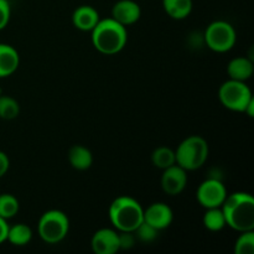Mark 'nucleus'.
I'll use <instances>...</instances> for the list:
<instances>
[{"label":"nucleus","instance_id":"26","mask_svg":"<svg viewBox=\"0 0 254 254\" xmlns=\"http://www.w3.org/2000/svg\"><path fill=\"white\" fill-rule=\"evenodd\" d=\"M135 236L133 232H121L119 233V250H129L134 246Z\"/></svg>","mask_w":254,"mask_h":254},{"label":"nucleus","instance_id":"10","mask_svg":"<svg viewBox=\"0 0 254 254\" xmlns=\"http://www.w3.org/2000/svg\"><path fill=\"white\" fill-rule=\"evenodd\" d=\"M91 248L96 254H116L119 250V233L111 228L98 230L91 240Z\"/></svg>","mask_w":254,"mask_h":254},{"label":"nucleus","instance_id":"8","mask_svg":"<svg viewBox=\"0 0 254 254\" xmlns=\"http://www.w3.org/2000/svg\"><path fill=\"white\" fill-rule=\"evenodd\" d=\"M226 186L217 179H207L200 184L196 192L197 202L205 208L221 207L227 197Z\"/></svg>","mask_w":254,"mask_h":254},{"label":"nucleus","instance_id":"24","mask_svg":"<svg viewBox=\"0 0 254 254\" xmlns=\"http://www.w3.org/2000/svg\"><path fill=\"white\" fill-rule=\"evenodd\" d=\"M159 232H160V231H158L156 228H154L153 226L148 225V223L144 222L143 221V222H141V225L139 226V227L136 228L133 233H135L136 238H138L140 242L151 243L153 241L156 240Z\"/></svg>","mask_w":254,"mask_h":254},{"label":"nucleus","instance_id":"16","mask_svg":"<svg viewBox=\"0 0 254 254\" xmlns=\"http://www.w3.org/2000/svg\"><path fill=\"white\" fill-rule=\"evenodd\" d=\"M68 161L71 166L76 170L84 171L88 170L93 164V155L83 145H73L68 150Z\"/></svg>","mask_w":254,"mask_h":254},{"label":"nucleus","instance_id":"28","mask_svg":"<svg viewBox=\"0 0 254 254\" xmlns=\"http://www.w3.org/2000/svg\"><path fill=\"white\" fill-rule=\"evenodd\" d=\"M7 232H9V225H7V220L0 217V245L4 242H6Z\"/></svg>","mask_w":254,"mask_h":254},{"label":"nucleus","instance_id":"15","mask_svg":"<svg viewBox=\"0 0 254 254\" xmlns=\"http://www.w3.org/2000/svg\"><path fill=\"white\" fill-rule=\"evenodd\" d=\"M254 64L247 57H235L227 64V74L230 79L246 82L253 76Z\"/></svg>","mask_w":254,"mask_h":254},{"label":"nucleus","instance_id":"14","mask_svg":"<svg viewBox=\"0 0 254 254\" xmlns=\"http://www.w3.org/2000/svg\"><path fill=\"white\" fill-rule=\"evenodd\" d=\"M19 64V52L10 45L0 44V78L11 76Z\"/></svg>","mask_w":254,"mask_h":254},{"label":"nucleus","instance_id":"6","mask_svg":"<svg viewBox=\"0 0 254 254\" xmlns=\"http://www.w3.org/2000/svg\"><path fill=\"white\" fill-rule=\"evenodd\" d=\"M218 98L225 108L237 113H245L248 104L253 101L252 92L246 82L228 79L221 84L218 89Z\"/></svg>","mask_w":254,"mask_h":254},{"label":"nucleus","instance_id":"12","mask_svg":"<svg viewBox=\"0 0 254 254\" xmlns=\"http://www.w3.org/2000/svg\"><path fill=\"white\" fill-rule=\"evenodd\" d=\"M140 16L141 9L134 0H119L112 7V19L126 27L135 24Z\"/></svg>","mask_w":254,"mask_h":254},{"label":"nucleus","instance_id":"9","mask_svg":"<svg viewBox=\"0 0 254 254\" xmlns=\"http://www.w3.org/2000/svg\"><path fill=\"white\" fill-rule=\"evenodd\" d=\"M186 185H188V171L184 170L178 164L163 170L160 186L166 195H180L185 190Z\"/></svg>","mask_w":254,"mask_h":254},{"label":"nucleus","instance_id":"29","mask_svg":"<svg viewBox=\"0 0 254 254\" xmlns=\"http://www.w3.org/2000/svg\"><path fill=\"white\" fill-rule=\"evenodd\" d=\"M245 114H247V116L251 117V118L254 116V99L247 106V108H246L245 111Z\"/></svg>","mask_w":254,"mask_h":254},{"label":"nucleus","instance_id":"3","mask_svg":"<svg viewBox=\"0 0 254 254\" xmlns=\"http://www.w3.org/2000/svg\"><path fill=\"white\" fill-rule=\"evenodd\" d=\"M109 221L119 232H134L144 221V208L129 196H119L112 201L108 210Z\"/></svg>","mask_w":254,"mask_h":254},{"label":"nucleus","instance_id":"27","mask_svg":"<svg viewBox=\"0 0 254 254\" xmlns=\"http://www.w3.org/2000/svg\"><path fill=\"white\" fill-rule=\"evenodd\" d=\"M9 168H10L9 158H7V155L4 153V151L0 150V178H2V176L7 173Z\"/></svg>","mask_w":254,"mask_h":254},{"label":"nucleus","instance_id":"1","mask_svg":"<svg viewBox=\"0 0 254 254\" xmlns=\"http://www.w3.org/2000/svg\"><path fill=\"white\" fill-rule=\"evenodd\" d=\"M226 226L237 232L254 230V198L247 192L227 195L221 206Z\"/></svg>","mask_w":254,"mask_h":254},{"label":"nucleus","instance_id":"23","mask_svg":"<svg viewBox=\"0 0 254 254\" xmlns=\"http://www.w3.org/2000/svg\"><path fill=\"white\" fill-rule=\"evenodd\" d=\"M236 254H253L254 253V232L246 231L241 232V236L235 243Z\"/></svg>","mask_w":254,"mask_h":254},{"label":"nucleus","instance_id":"7","mask_svg":"<svg viewBox=\"0 0 254 254\" xmlns=\"http://www.w3.org/2000/svg\"><path fill=\"white\" fill-rule=\"evenodd\" d=\"M237 41L236 30L230 22L217 20L206 27L203 34V42L212 51L223 54L233 49Z\"/></svg>","mask_w":254,"mask_h":254},{"label":"nucleus","instance_id":"25","mask_svg":"<svg viewBox=\"0 0 254 254\" xmlns=\"http://www.w3.org/2000/svg\"><path fill=\"white\" fill-rule=\"evenodd\" d=\"M11 16L9 0H0V30H4L7 26Z\"/></svg>","mask_w":254,"mask_h":254},{"label":"nucleus","instance_id":"19","mask_svg":"<svg viewBox=\"0 0 254 254\" xmlns=\"http://www.w3.org/2000/svg\"><path fill=\"white\" fill-rule=\"evenodd\" d=\"M151 161L155 168L165 170L170 166L175 165V151L168 146H159L151 154Z\"/></svg>","mask_w":254,"mask_h":254},{"label":"nucleus","instance_id":"21","mask_svg":"<svg viewBox=\"0 0 254 254\" xmlns=\"http://www.w3.org/2000/svg\"><path fill=\"white\" fill-rule=\"evenodd\" d=\"M19 201L11 193H1L0 195V217L5 220L15 217L19 212Z\"/></svg>","mask_w":254,"mask_h":254},{"label":"nucleus","instance_id":"11","mask_svg":"<svg viewBox=\"0 0 254 254\" xmlns=\"http://www.w3.org/2000/svg\"><path fill=\"white\" fill-rule=\"evenodd\" d=\"M173 210L164 202H155L144 210V222L153 226L158 231L168 228L173 223Z\"/></svg>","mask_w":254,"mask_h":254},{"label":"nucleus","instance_id":"4","mask_svg":"<svg viewBox=\"0 0 254 254\" xmlns=\"http://www.w3.org/2000/svg\"><path fill=\"white\" fill-rule=\"evenodd\" d=\"M208 144L202 136L191 135L184 139L175 150V160L186 171L202 168L208 158Z\"/></svg>","mask_w":254,"mask_h":254},{"label":"nucleus","instance_id":"20","mask_svg":"<svg viewBox=\"0 0 254 254\" xmlns=\"http://www.w3.org/2000/svg\"><path fill=\"white\" fill-rule=\"evenodd\" d=\"M206 210L207 211L202 218L203 226L211 232H218V231L223 230L226 227V221L221 207L206 208Z\"/></svg>","mask_w":254,"mask_h":254},{"label":"nucleus","instance_id":"5","mask_svg":"<svg viewBox=\"0 0 254 254\" xmlns=\"http://www.w3.org/2000/svg\"><path fill=\"white\" fill-rule=\"evenodd\" d=\"M69 231V220L60 210H50L42 213L37 225L40 238L49 245H56L64 241Z\"/></svg>","mask_w":254,"mask_h":254},{"label":"nucleus","instance_id":"13","mask_svg":"<svg viewBox=\"0 0 254 254\" xmlns=\"http://www.w3.org/2000/svg\"><path fill=\"white\" fill-rule=\"evenodd\" d=\"M99 20L98 11L91 5H81L72 14V24L81 31H92Z\"/></svg>","mask_w":254,"mask_h":254},{"label":"nucleus","instance_id":"18","mask_svg":"<svg viewBox=\"0 0 254 254\" xmlns=\"http://www.w3.org/2000/svg\"><path fill=\"white\" fill-rule=\"evenodd\" d=\"M32 238V231L25 223H16V225L9 226V232H7V242L11 243L16 247H24L29 245Z\"/></svg>","mask_w":254,"mask_h":254},{"label":"nucleus","instance_id":"17","mask_svg":"<svg viewBox=\"0 0 254 254\" xmlns=\"http://www.w3.org/2000/svg\"><path fill=\"white\" fill-rule=\"evenodd\" d=\"M166 14L175 20H184L192 11V0H163Z\"/></svg>","mask_w":254,"mask_h":254},{"label":"nucleus","instance_id":"2","mask_svg":"<svg viewBox=\"0 0 254 254\" xmlns=\"http://www.w3.org/2000/svg\"><path fill=\"white\" fill-rule=\"evenodd\" d=\"M91 32L94 49L104 55L118 54L126 47L128 41L126 26L117 22L112 17L99 20Z\"/></svg>","mask_w":254,"mask_h":254},{"label":"nucleus","instance_id":"22","mask_svg":"<svg viewBox=\"0 0 254 254\" xmlns=\"http://www.w3.org/2000/svg\"><path fill=\"white\" fill-rule=\"evenodd\" d=\"M20 113L19 102L10 96H0V118L12 121Z\"/></svg>","mask_w":254,"mask_h":254}]
</instances>
